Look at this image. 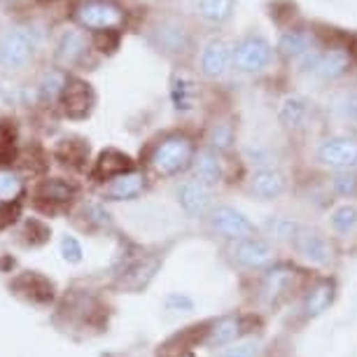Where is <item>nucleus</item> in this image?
Returning <instances> with one entry per match:
<instances>
[{
	"label": "nucleus",
	"instance_id": "f257e3e1",
	"mask_svg": "<svg viewBox=\"0 0 357 357\" xmlns=\"http://www.w3.org/2000/svg\"><path fill=\"white\" fill-rule=\"evenodd\" d=\"M308 280L311 273H306L296 261L278 259L255 275V304L261 311H278L294 299V294L304 292Z\"/></svg>",
	"mask_w": 357,
	"mask_h": 357
},
{
	"label": "nucleus",
	"instance_id": "f03ea898",
	"mask_svg": "<svg viewBox=\"0 0 357 357\" xmlns=\"http://www.w3.org/2000/svg\"><path fill=\"white\" fill-rule=\"evenodd\" d=\"M259 325L257 313H243V311H229L218 318L206 320L199 327V343L211 350L227 348L231 343L255 336V327Z\"/></svg>",
	"mask_w": 357,
	"mask_h": 357
},
{
	"label": "nucleus",
	"instance_id": "7ed1b4c3",
	"mask_svg": "<svg viewBox=\"0 0 357 357\" xmlns=\"http://www.w3.org/2000/svg\"><path fill=\"white\" fill-rule=\"evenodd\" d=\"M197 159V145L185 133H171V136L161 138L150 154L152 171L161 178H173V175L185 173L192 168Z\"/></svg>",
	"mask_w": 357,
	"mask_h": 357
},
{
	"label": "nucleus",
	"instance_id": "20e7f679",
	"mask_svg": "<svg viewBox=\"0 0 357 357\" xmlns=\"http://www.w3.org/2000/svg\"><path fill=\"white\" fill-rule=\"evenodd\" d=\"M225 257L234 268L245 273H261L264 268L275 264L278 257V245L264 236H250V238H241L234 243H225Z\"/></svg>",
	"mask_w": 357,
	"mask_h": 357
},
{
	"label": "nucleus",
	"instance_id": "39448f33",
	"mask_svg": "<svg viewBox=\"0 0 357 357\" xmlns=\"http://www.w3.org/2000/svg\"><path fill=\"white\" fill-rule=\"evenodd\" d=\"M289 250L308 268H327L336 259V243L332 236L325 229L315 225H304V222H301V229L294 236Z\"/></svg>",
	"mask_w": 357,
	"mask_h": 357
},
{
	"label": "nucleus",
	"instance_id": "423d86ee",
	"mask_svg": "<svg viewBox=\"0 0 357 357\" xmlns=\"http://www.w3.org/2000/svg\"><path fill=\"white\" fill-rule=\"evenodd\" d=\"M204 222H206L208 234L225 241V243H234V241H241V238L259 236V225H255L241 208H236L231 204H218L208 213V218Z\"/></svg>",
	"mask_w": 357,
	"mask_h": 357
},
{
	"label": "nucleus",
	"instance_id": "0eeeda50",
	"mask_svg": "<svg viewBox=\"0 0 357 357\" xmlns=\"http://www.w3.org/2000/svg\"><path fill=\"white\" fill-rule=\"evenodd\" d=\"M315 161L325 171H357V133H334L322 138L315 147Z\"/></svg>",
	"mask_w": 357,
	"mask_h": 357
},
{
	"label": "nucleus",
	"instance_id": "6e6552de",
	"mask_svg": "<svg viewBox=\"0 0 357 357\" xmlns=\"http://www.w3.org/2000/svg\"><path fill=\"white\" fill-rule=\"evenodd\" d=\"M336 296H339V280L329 273L322 275H313L308 280V285L301 292V304H299V313L306 322L322 318L329 308L334 306Z\"/></svg>",
	"mask_w": 357,
	"mask_h": 357
},
{
	"label": "nucleus",
	"instance_id": "1a4fd4ad",
	"mask_svg": "<svg viewBox=\"0 0 357 357\" xmlns=\"http://www.w3.org/2000/svg\"><path fill=\"white\" fill-rule=\"evenodd\" d=\"M350 66H353V56L343 47H332V50H313L301 59V68L311 73L320 82H336L343 75H348Z\"/></svg>",
	"mask_w": 357,
	"mask_h": 357
},
{
	"label": "nucleus",
	"instance_id": "9d476101",
	"mask_svg": "<svg viewBox=\"0 0 357 357\" xmlns=\"http://www.w3.org/2000/svg\"><path fill=\"white\" fill-rule=\"evenodd\" d=\"M273 61V47L261 36H245L234 45V68L238 73H261Z\"/></svg>",
	"mask_w": 357,
	"mask_h": 357
},
{
	"label": "nucleus",
	"instance_id": "9b49d317",
	"mask_svg": "<svg viewBox=\"0 0 357 357\" xmlns=\"http://www.w3.org/2000/svg\"><path fill=\"white\" fill-rule=\"evenodd\" d=\"M175 199H178V206L183 208L185 215H190L194 220H206L208 213L213 211L215 206V190L208 187L199 180H183L178 187H175Z\"/></svg>",
	"mask_w": 357,
	"mask_h": 357
},
{
	"label": "nucleus",
	"instance_id": "f8f14e48",
	"mask_svg": "<svg viewBox=\"0 0 357 357\" xmlns=\"http://www.w3.org/2000/svg\"><path fill=\"white\" fill-rule=\"evenodd\" d=\"M75 19L84 29L91 31H110L117 29L124 19V12L110 0H84L75 10Z\"/></svg>",
	"mask_w": 357,
	"mask_h": 357
},
{
	"label": "nucleus",
	"instance_id": "ddd939ff",
	"mask_svg": "<svg viewBox=\"0 0 357 357\" xmlns=\"http://www.w3.org/2000/svg\"><path fill=\"white\" fill-rule=\"evenodd\" d=\"M289 178L287 173L278 166L268 168H255L252 175L248 178V194L257 201H275L287 192Z\"/></svg>",
	"mask_w": 357,
	"mask_h": 357
},
{
	"label": "nucleus",
	"instance_id": "4468645a",
	"mask_svg": "<svg viewBox=\"0 0 357 357\" xmlns=\"http://www.w3.org/2000/svg\"><path fill=\"white\" fill-rule=\"evenodd\" d=\"M33 56V40L24 29H10L0 40V66L5 70H22Z\"/></svg>",
	"mask_w": 357,
	"mask_h": 357
},
{
	"label": "nucleus",
	"instance_id": "2eb2a0df",
	"mask_svg": "<svg viewBox=\"0 0 357 357\" xmlns=\"http://www.w3.org/2000/svg\"><path fill=\"white\" fill-rule=\"evenodd\" d=\"M234 63V47L227 43L225 38H211L201 50V73L208 79H218L229 70V66Z\"/></svg>",
	"mask_w": 357,
	"mask_h": 357
},
{
	"label": "nucleus",
	"instance_id": "dca6fc26",
	"mask_svg": "<svg viewBox=\"0 0 357 357\" xmlns=\"http://www.w3.org/2000/svg\"><path fill=\"white\" fill-rule=\"evenodd\" d=\"M12 287L17 289L19 296H24L26 301L31 304H38V306H45L50 304L54 299V285L52 280H47L43 273L38 271H26L22 273L19 278H15Z\"/></svg>",
	"mask_w": 357,
	"mask_h": 357
},
{
	"label": "nucleus",
	"instance_id": "f3484780",
	"mask_svg": "<svg viewBox=\"0 0 357 357\" xmlns=\"http://www.w3.org/2000/svg\"><path fill=\"white\" fill-rule=\"evenodd\" d=\"M147 187L145 175L140 171H129L122 173L117 178H112L110 183L103 187V199L107 201H136L138 197H143Z\"/></svg>",
	"mask_w": 357,
	"mask_h": 357
},
{
	"label": "nucleus",
	"instance_id": "a211bd4d",
	"mask_svg": "<svg viewBox=\"0 0 357 357\" xmlns=\"http://www.w3.org/2000/svg\"><path fill=\"white\" fill-rule=\"evenodd\" d=\"M299 229H301V222H296L294 218H287V215H266V218L259 222V234L271 241L273 245H292Z\"/></svg>",
	"mask_w": 357,
	"mask_h": 357
},
{
	"label": "nucleus",
	"instance_id": "6ab92c4d",
	"mask_svg": "<svg viewBox=\"0 0 357 357\" xmlns=\"http://www.w3.org/2000/svg\"><path fill=\"white\" fill-rule=\"evenodd\" d=\"M159 266H161V259L150 257V255H143V257L129 261L122 271V285L126 289H133V292L145 289L150 285V280L154 278V273L159 271Z\"/></svg>",
	"mask_w": 357,
	"mask_h": 357
},
{
	"label": "nucleus",
	"instance_id": "aec40b11",
	"mask_svg": "<svg viewBox=\"0 0 357 357\" xmlns=\"http://www.w3.org/2000/svg\"><path fill=\"white\" fill-rule=\"evenodd\" d=\"M192 173H194V180H199V183H204L215 190V187L225 180V161H222V154L208 150V147L197 152V159H194V164H192Z\"/></svg>",
	"mask_w": 357,
	"mask_h": 357
},
{
	"label": "nucleus",
	"instance_id": "412c9836",
	"mask_svg": "<svg viewBox=\"0 0 357 357\" xmlns=\"http://www.w3.org/2000/svg\"><path fill=\"white\" fill-rule=\"evenodd\" d=\"M327 222L334 238H353L357 234V206L353 201H343L329 211Z\"/></svg>",
	"mask_w": 357,
	"mask_h": 357
},
{
	"label": "nucleus",
	"instance_id": "4be33fe9",
	"mask_svg": "<svg viewBox=\"0 0 357 357\" xmlns=\"http://www.w3.org/2000/svg\"><path fill=\"white\" fill-rule=\"evenodd\" d=\"M313 50H318V47H315L313 33L308 31H285L278 40V52L292 61H301Z\"/></svg>",
	"mask_w": 357,
	"mask_h": 357
},
{
	"label": "nucleus",
	"instance_id": "5701e85b",
	"mask_svg": "<svg viewBox=\"0 0 357 357\" xmlns=\"http://www.w3.org/2000/svg\"><path fill=\"white\" fill-rule=\"evenodd\" d=\"M308 114H311V103L304 96H287L282 98L278 107V122L289 131H296L306 126Z\"/></svg>",
	"mask_w": 357,
	"mask_h": 357
},
{
	"label": "nucleus",
	"instance_id": "b1692460",
	"mask_svg": "<svg viewBox=\"0 0 357 357\" xmlns=\"http://www.w3.org/2000/svg\"><path fill=\"white\" fill-rule=\"evenodd\" d=\"M329 110H332L336 122L346 124L348 129H357V84L346 86L336 93Z\"/></svg>",
	"mask_w": 357,
	"mask_h": 357
},
{
	"label": "nucleus",
	"instance_id": "393cba45",
	"mask_svg": "<svg viewBox=\"0 0 357 357\" xmlns=\"http://www.w3.org/2000/svg\"><path fill=\"white\" fill-rule=\"evenodd\" d=\"M154 33H157V45L164 52L183 54L187 47H190V33L178 22H164L159 26V31H154Z\"/></svg>",
	"mask_w": 357,
	"mask_h": 357
},
{
	"label": "nucleus",
	"instance_id": "a878e982",
	"mask_svg": "<svg viewBox=\"0 0 357 357\" xmlns=\"http://www.w3.org/2000/svg\"><path fill=\"white\" fill-rule=\"evenodd\" d=\"M63 103H66V112L70 117H84V114H89L93 103V93L89 89V84L68 82L63 91Z\"/></svg>",
	"mask_w": 357,
	"mask_h": 357
},
{
	"label": "nucleus",
	"instance_id": "bb28decb",
	"mask_svg": "<svg viewBox=\"0 0 357 357\" xmlns=\"http://www.w3.org/2000/svg\"><path fill=\"white\" fill-rule=\"evenodd\" d=\"M38 199H45L47 204L52 206H66L73 204V199L77 197V187L68 183V180L54 178V180H45L43 185L38 187Z\"/></svg>",
	"mask_w": 357,
	"mask_h": 357
},
{
	"label": "nucleus",
	"instance_id": "cd10ccee",
	"mask_svg": "<svg viewBox=\"0 0 357 357\" xmlns=\"http://www.w3.org/2000/svg\"><path fill=\"white\" fill-rule=\"evenodd\" d=\"M129 171H133L129 154H124L119 150H105L98 157L96 171L93 173H96V178H100V180H112V178H117V175L129 173Z\"/></svg>",
	"mask_w": 357,
	"mask_h": 357
},
{
	"label": "nucleus",
	"instance_id": "c85d7f7f",
	"mask_svg": "<svg viewBox=\"0 0 357 357\" xmlns=\"http://www.w3.org/2000/svg\"><path fill=\"white\" fill-rule=\"evenodd\" d=\"M84 50H86V40H84L82 33L68 31V33H63L61 43H59L56 59H59V63L73 66V63H77L79 59H82Z\"/></svg>",
	"mask_w": 357,
	"mask_h": 357
},
{
	"label": "nucleus",
	"instance_id": "c756f323",
	"mask_svg": "<svg viewBox=\"0 0 357 357\" xmlns=\"http://www.w3.org/2000/svg\"><path fill=\"white\" fill-rule=\"evenodd\" d=\"M206 147L218 154H227L234 150L236 145V129L231 122H218L211 126L208 131V138H206Z\"/></svg>",
	"mask_w": 357,
	"mask_h": 357
},
{
	"label": "nucleus",
	"instance_id": "7c9ffc66",
	"mask_svg": "<svg viewBox=\"0 0 357 357\" xmlns=\"http://www.w3.org/2000/svg\"><path fill=\"white\" fill-rule=\"evenodd\" d=\"M266 355V343L259 336H248L231 343L227 348L215 350V357H264Z\"/></svg>",
	"mask_w": 357,
	"mask_h": 357
},
{
	"label": "nucleus",
	"instance_id": "2f4dec72",
	"mask_svg": "<svg viewBox=\"0 0 357 357\" xmlns=\"http://www.w3.org/2000/svg\"><path fill=\"white\" fill-rule=\"evenodd\" d=\"M329 194L343 201L357 199V171L332 173V178H329Z\"/></svg>",
	"mask_w": 357,
	"mask_h": 357
},
{
	"label": "nucleus",
	"instance_id": "473e14b6",
	"mask_svg": "<svg viewBox=\"0 0 357 357\" xmlns=\"http://www.w3.org/2000/svg\"><path fill=\"white\" fill-rule=\"evenodd\" d=\"M236 0H199V15L213 24H222L231 19Z\"/></svg>",
	"mask_w": 357,
	"mask_h": 357
},
{
	"label": "nucleus",
	"instance_id": "72a5a7b5",
	"mask_svg": "<svg viewBox=\"0 0 357 357\" xmlns=\"http://www.w3.org/2000/svg\"><path fill=\"white\" fill-rule=\"evenodd\" d=\"M66 86H68V79H66L63 73L59 70H52L47 73V75L43 77V84H40V91L45 93V98H56V96H63Z\"/></svg>",
	"mask_w": 357,
	"mask_h": 357
},
{
	"label": "nucleus",
	"instance_id": "f704fd0d",
	"mask_svg": "<svg viewBox=\"0 0 357 357\" xmlns=\"http://www.w3.org/2000/svg\"><path fill=\"white\" fill-rule=\"evenodd\" d=\"M164 308L171 313H192L197 308V301L187 292H168L164 296Z\"/></svg>",
	"mask_w": 357,
	"mask_h": 357
},
{
	"label": "nucleus",
	"instance_id": "c9c22d12",
	"mask_svg": "<svg viewBox=\"0 0 357 357\" xmlns=\"http://www.w3.org/2000/svg\"><path fill=\"white\" fill-rule=\"evenodd\" d=\"M61 257L63 261H68V264H79V261L84 259V248L79 243L77 236L66 234L61 238Z\"/></svg>",
	"mask_w": 357,
	"mask_h": 357
},
{
	"label": "nucleus",
	"instance_id": "e433bc0d",
	"mask_svg": "<svg viewBox=\"0 0 357 357\" xmlns=\"http://www.w3.org/2000/svg\"><path fill=\"white\" fill-rule=\"evenodd\" d=\"M22 194V180L15 173L0 171V201H15Z\"/></svg>",
	"mask_w": 357,
	"mask_h": 357
},
{
	"label": "nucleus",
	"instance_id": "4c0bfd02",
	"mask_svg": "<svg viewBox=\"0 0 357 357\" xmlns=\"http://www.w3.org/2000/svg\"><path fill=\"white\" fill-rule=\"evenodd\" d=\"M84 218L89 222V227H96V229H105V227H112V215L107 213V208L103 204H91L84 208Z\"/></svg>",
	"mask_w": 357,
	"mask_h": 357
},
{
	"label": "nucleus",
	"instance_id": "58836bf2",
	"mask_svg": "<svg viewBox=\"0 0 357 357\" xmlns=\"http://www.w3.org/2000/svg\"><path fill=\"white\" fill-rule=\"evenodd\" d=\"M26 234H31L29 238H26V243L29 245H43L45 243V238H50V227L45 225V222H40V220H31V222H26Z\"/></svg>",
	"mask_w": 357,
	"mask_h": 357
},
{
	"label": "nucleus",
	"instance_id": "ea45409f",
	"mask_svg": "<svg viewBox=\"0 0 357 357\" xmlns=\"http://www.w3.org/2000/svg\"><path fill=\"white\" fill-rule=\"evenodd\" d=\"M190 91H192V86L185 84L183 79H180V82H175V86H173V98H175V107H178V110H190V107H192Z\"/></svg>",
	"mask_w": 357,
	"mask_h": 357
},
{
	"label": "nucleus",
	"instance_id": "a19ab883",
	"mask_svg": "<svg viewBox=\"0 0 357 357\" xmlns=\"http://www.w3.org/2000/svg\"><path fill=\"white\" fill-rule=\"evenodd\" d=\"M17 218H19V204H15V201L0 204V229H8L10 225H15Z\"/></svg>",
	"mask_w": 357,
	"mask_h": 357
}]
</instances>
